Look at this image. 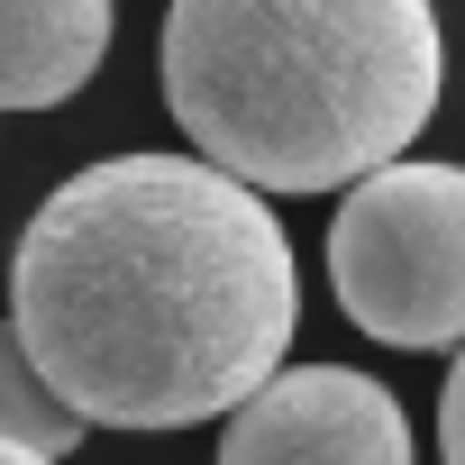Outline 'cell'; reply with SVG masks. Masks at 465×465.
Instances as JSON below:
<instances>
[{"label":"cell","instance_id":"cell-1","mask_svg":"<svg viewBox=\"0 0 465 465\" xmlns=\"http://www.w3.org/2000/svg\"><path fill=\"white\" fill-rule=\"evenodd\" d=\"M302 329V265L210 155H110L55 183L10 265V347L92 429L247 411Z\"/></svg>","mask_w":465,"mask_h":465},{"label":"cell","instance_id":"cell-2","mask_svg":"<svg viewBox=\"0 0 465 465\" xmlns=\"http://www.w3.org/2000/svg\"><path fill=\"white\" fill-rule=\"evenodd\" d=\"M447 83L438 0H173L164 110L256 192H356L401 164Z\"/></svg>","mask_w":465,"mask_h":465},{"label":"cell","instance_id":"cell-3","mask_svg":"<svg viewBox=\"0 0 465 465\" xmlns=\"http://www.w3.org/2000/svg\"><path fill=\"white\" fill-rule=\"evenodd\" d=\"M338 311L374 347H465V164H383L329 219Z\"/></svg>","mask_w":465,"mask_h":465},{"label":"cell","instance_id":"cell-4","mask_svg":"<svg viewBox=\"0 0 465 465\" xmlns=\"http://www.w3.org/2000/svg\"><path fill=\"white\" fill-rule=\"evenodd\" d=\"M219 465H420L392 383L356 365H283L247 411H228Z\"/></svg>","mask_w":465,"mask_h":465},{"label":"cell","instance_id":"cell-5","mask_svg":"<svg viewBox=\"0 0 465 465\" xmlns=\"http://www.w3.org/2000/svg\"><path fill=\"white\" fill-rule=\"evenodd\" d=\"M110 28H119L110 0H10V55H0V92H10V110L74 101L101 74Z\"/></svg>","mask_w":465,"mask_h":465},{"label":"cell","instance_id":"cell-6","mask_svg":"<svg viewBox=\"0 0 465 465\" xmlns=\"http://www.w3.org/2000/svg\"><path fill=\"white\" fill-rule=\"evenodd\" d=\"M83 429H92V420H83V411H74V401H64V392H55V383H46V374H37V365L10 347V447L64 456Z\"/></svg>","mask_w":465,"mask_h":465},{"label":"cell","instance_id":"cell-7","mask_svg":"<svg viewBox=\"0 0 465 465\" xmlns=\"http://www.w3.org/2000/svg\"><path fill=\"white\" fill-rule=\"evenodd\" d=\"M438 456H447V465H465V347H456L447 392H438Z\"/></svg>","mask_w":465,"mask_h":465},{"label":"cell","instance_id":"cell-8","mask_svg":"<svg viewBox=\"0 0 465 465\" xmlns=\"http://www.w3.org/2000/svg\"><path fill=\"white\" fill-rule=\"evenodd\" d=\"M0 465H64V456H37V447H10V456H0Z\"/></svg>","mask_w":465,"mask_h":465}]
</instances>
